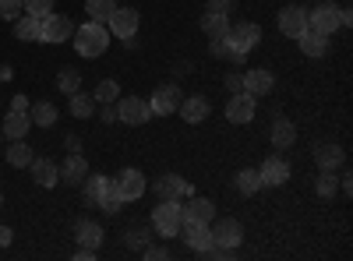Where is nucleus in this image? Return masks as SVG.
<instances>
[{
	"mask_svg": "<svg viewBox=\"0 0 353 261\" xmlns=\"http://www.w3.org/2000/svg\"><path fill=\"white\" fill-rule=\"evenodd\" d=\"M152 191H156L159 201H173V198H184L191 187H188V180L181 177V173H163L159 180H152Z\"/></svg>",
	"mask_w": 353,
	"mask_h": 261,
	"instance_id": "f3484780",
	"label": "nucleus"
},
{
	"mask_svg": "<svg viewBox=\"0 0 353 261\" xmlns=\"http://www.w3.org/2000/svg\"><path fill=\"white\" fill-rule=\"evenodd\" d=\"M241 89L251 96V99H261V96H269L276 89V74L272 71H265V67H251L241 74Z\"/></svg>",
	"mask_w": 353,
	"mask_h": 261,
	"instance_id": "9d476101",
	"label": "nucleus"
},
{
	"mask_svg": "<svg viewBox=\"0 0 353 261\" xmlns=\"http://www.w3.org/2000/svg\"><path fill=\"white\" fill-rule=\"evenodd\" d=\"M39 25H43V36H39V43H68L71 36H74V21L71 18H64V14H46V18H39Z\"/></svg>",
	"mask_w": 353,
	"mask_h": 261,
	"instance_id": "6e6552de",
	"label": "nucleus"
},
{
	"mask_svg": "<svg viewBox=\"0 0 353 261\" xmlns=\"http://www.w3.org/2000/svg\"><path fill=\"white\" fill-rule=\"evenodd\" d=\"M176 113L184 117V124H205V121H209V113H212V106H209L205 96H184L181 106H176Z\"/></svg>",
	"mask_w": 353,
	"mask_h": 261,
	"instance_id": "a211bd4d",
	"label": "nucleus"
},
{
	"mask_svg": "<svg viewBox=\"0 0 353 261\" xmlns=\"http://www.w3.org/2000/svg\"><path fill=\"white\" fill-rule=\"evenodd\" d=\"M68 99H71V113H74L78 121H88V117L96 113V99H92V96H85L81 89H78L74 96H68Z\"/></svg>",
	"mask_w": 353,
	"mask_h": 261,
	"instance_id": "7c9ffc66",
	"label": "nucleus"
},
{
	"mask_svg": "<svg viewBox=\"0 0 353 261\" xmlns=\"http://www.w3.org/2000/svg\"><path fill=\"white\" fill-rule=\"evenodd\" d=\"M314 163H318V169H329V173H336V169L346 163V152L339 149V145L325 141V145H318V149H314Z\"/></svg>",
	"mask_w": 353,
	"mask_h": 261,
	"instance_id": "4be33fe9",
	"label": "nucleus"
},
{
	"mask_svg": "<svg viewBox=\"0 0 353 261\" xmlns=\"http://www.w3.org/2000/svg\"><path fill=\"white\" fill-rule=\"evenodd\" d=\"M307 28H314V32H321V36H336L339 28H343V21H339V8L336 4H318L314 11H307Z\"/></svg>",
	"mask_w": 353,
	"mask_h": 261,
	"instance_id": "39448f33",
	"label": "nucleus"
},
{
	"mask_svg": "<svg viewBox=\"0 0 353 261\" xmlns=\"http://www.w3.org/2000/svg\"><path fill=\"white\" fill-rule=\"evenodd\" d=\"M57 89H61L64 96H74V92L81 89V74H78V67H64L61 74H57Z\"/></svg>",
	"mask_w": 353,
	"mask_h": 261,
	"instance_id": "473e14b6",
	"label": "nucleus"
},
{
	"mask_svg": "<svg viewBox=\"0 0 353 261\" xmlns=\"http://www.w3.org/2000/svg\"><path fill=\"white\" fill-rule=\"evenodd\" d=\"M254 113H258V99H251L248 92H233L230 96V103H226V121L230 124L244 127V124L254 121Z\"/></svg>",
	"mask_w": 353,
	"mask_h": 261,
	"instance_id": "9b49d317",
	"label": "nucleus"
},
{
	"mask_svg": "<svg viewBox=\"0 0 353 261\" xmlns=\"http://www.w3.org/2000/svg\"><path fill=\"white\" fill-rule=\"evenodd\" d=\"M314 194H318V198H332V194H336V173L321 169V177H318V184H314Z\"/></svg>",
	"mask_w": 353,
	"mask_h": 261,
	"instance_id": "58836bf2",
	"label": "nucleus"
},
{
	"mask_svg": "<svg viewBox=\"0 0 353 261\" xmlns=\"http://www.w3.org/2000/svg\"><path fill=\"white\" fill-rule=\"evenodd\" d=\"M117 121H121V124H131V127L149 124V121H152L149 99H138V96H121V99H117Z\"/></svg>",
	"mask_w": 353,
	"mask_h": 261,
	"instance_id": "7ed1b4c3",
	"label": "nucleus"
},
{
	"mask_svg": "<svg viewBox=\"0 0 353 261\" xmlns=\"http://www.w3.org/2000/svg\"><path fill=\"white\" fill-rule=\"evenodd\" d=\"M152 233L156 237H181V226H184V201L181 198H173V201H159V205L152 209Z\"/></svg>",
	"mask_w": 353,
	"mask_h": 261,
	"instance_id": "f03ea898",
	"label": "nucleus"
},
{
	"mask_svg": "<svg viewBox=\"0 0 353 261\" xmlns=\"http://www.w3.org/2000/svg\"><path fill=\"white\" fill-rule=\"evenodd\" d=\"M138 25H141V18L134 8H113V14L106 18L110 36H117V39H131L138 32Z\"/></svg>",
	"mask_w": 353,
	"mask_h": 261,
	"instance_id": "1a4fd4ad",
	"label": "nucleus"
},
{
	"mask_svg": "<svg viewBox=\"0 0 353 261\" xmlns=\"http://www.w3.org/2000/svg\"><path fill=\"white\" fill-rule=\"evenodd\" d=\"M113 184H117V191H121L124 201H138L145 191H149V180H145V173H141V169H131V166L117 173Z\"/></svg>",
	"mask_w": 353,
	"mask_h": 261,
	"instance_id": "f8f14e48",
	"label": "nucleus"
},
{
	"mask_svg": "<svg viewBox=\"0 0 353 261\" xmlns=\"http://www.w3.org/2000/svg\"><path fill=\"white\" fill-rule=\"evenodd\" d=\"M181 237H184V244H188L191 251H198V254H205L209 247H216L209 222H184V226H181Z\"/></svg>",
	"mask_w": 353,
	"mask_h": 261,
	"instance_id": "dca6fc26",
	"label": "nucleus"
},
{
	"mask_svg": "<svg viewBox=\"0 0 353 261\" xmlns=\"http://www.w3.org/2000/svg\"><path fill=\"white\" fill-rule=\"evenodd\" d=\"M92 205H96L99 212H106V216H117V212H121L124 198H121V191H117L113 177H103V180H99V187H96V194H92Z\"/></svg>",
	"mask_w": 353,
	"mask_h": 261,
	"instance_id": "ddd939ff",
	"label": "nucleus"
},
{
	"mask_svg": "<svg viewBox=\"0 0 353 261\" xmlns=\"http://www.w3.org/2000/svg\"><path fill=\"white\" fill-rule=\"evenodd\" d=\"M297 43H301V53H304V56H325V53H329V36L314 32V28L301 32V36H297Z\"/></svg>",
	"mask_w": 353,
	"mask_h": 261,
	"instance_id": "393cba45",
	"label": "nucleus"
},
{
	"mask_svg": "<svg viewBox=\"0 0 353 261\" xmlns=\"http://www.w3.org/2000/svg\"><path fill=\"white\" fill-rule=\"evenodd\" d=\"M28 127H32V121H28V113H18V109H8L4 117V134L14 141V138H25Z\"/></svg>",
	"mask_w": 353,
	"mask_h": 261,
	"instance_id": "cd10ccee",
	"label": "nucleus"
},
{
	"mask_svg": "<svg viewBox=\"0 0 353 261\" xmlns=\"http://www.w3.org/2000/svg\"><path fill=\"white\" fill-rule=\"evenodd\" d=\"M32 159H36V152H32V145H28L25 138H14L8 145V163L14 169H28V163H32Z\"/></svg>",
	"mask_w": 353,
	"mask_h": 261,
	"instance_id": "bb28decb",
	"label": "nucleus"
},
{
	"mask_svg": "<svg viewBox=\"0 0 353 261\" xmlns=\"http://www.w3.org/2000/svg\"><path fill=\"white\" fill-rule=\"evenodd\" d=\"M11 109H18V113H28V96H14V99H11Z\"/></svg>",
	"mask_w": 353,
	"mask_h": 261,
	"instance_id": "a18cd8bd",
	"label": "nucleus"
},
{
	"mask_svg": "<svg viewBox=\"0 0 353 261\" xmlns=\"http://www.w3.org/2000/svg\"><path fill=\"white\" fill-rule=\"evenodd\" d=\"M258 177H261V187H283L290 180V163L279 156H269L258 166Z\"/></svg>",
	"mask_w": 353,
	"mask_h": 261,
	"instance_id": "2eb2a0df",
	"label": "nucleus"
},
{
	"mask_svg": "<svg viewBox=\"0 0 353 261\" xmlns=\"http://www.w3.org/2000/svg\"><path fill=\"white\" fill-rule=\"evenodd\" d=\"M212 219H216V205L209 198H191V201H184V222H209L212 226Z\"/></svg>",
	"mask_w": 353,
	"mask_h": 261,
	"instance_id": "412c9836",
	"label": "nucleus"
},
{
	"mask_svg": "<svg viewBox=\"0 0 353 261\" xmlns=\"http://www.w3.org/2000/svg\"><path fill=\"white\" fill-rule=\"evenodd\" d=\"M237 191H241L244 198H251V194H258V191H261V177H258V169H241V173H237Z\"/></svg>",
	"mask_w": 353,
	"mask_h": 261,
	"instance_id": "72a5a7b5",
	"label": "nucleus"
},
{
	"mask_svg": "<svg viewBox=\"0 0 353 261\" xmlns=\"http://www.w3.org/2000/svg\"><path fill=\"white\" fill-rule=\"evenodd\" d=\"M209 50H212V56H219V61H230V64H244V53H237L226 39H212L209 43Z\"/></svg>",
	"mask_w": 353,
	"mask_h": 261,
	"instance_id": "f704fd0d",
	"label": "nucleus"
},
{
	"mask_svg": "<svg viewBox=\"0 0 353 261\" xmlns=\"http://www.w3.org/2000/svg\"><path fill=\"white\" fill-rule=\"evenodd\" d=\"M201 28H205V36H209V39H226V32H230V14H205V18H201Z\"/></svg>",
	"mask_w": 353,
	"mask_h": 261,
	"instance_id": "c756f323",
	"label": "nucleus"
},
{
	"mask_svg": "<svg viewBox=\"0 0 353 261\" xmlns=\"http://www.w3.org/2000/svg\"><path fill=\"white\" fill-rule=\"evenodd\" d=\"M92 99H96V103H117V99H121V85H117L113 78L99 81L96 92H92Z\"/></svg>",
	"mask_w": 353,
	"mask_h": 261,
	"instance_id": "c9c22d12",
	"label": "nucleus"
},
{
	"mask_svg": "<svg viewBox=\"0 0 353 261\" xmlns=\"http://www.w3.org/2000/svg\"><path fill=\"white\" fill-rule=\"evenodd\" d=\"M272 145L276 149H290L293 141H297V127H293L290 117H272V131H269Z\"/></svg>",
	"mask_w": 353,
	"mask_h": 261,
	"instance_id": "b1692460",
	"label": "nucleus"
},
{
	"mask_svg": "<svg viewBox=\"0 0 353 261\" xmlns=\"http://www.w3.org/2000/svg\"><path fill=\"white\" fill-rule=\"evenodd\" d=\"M113 8H117V0H85L88 21H99V25H106V18L113 14Z\"/></svg>",
	"mask_w": 353,
	"mask_h": 261,
	"instance_id": "2f4dec72",
	"label": "nucleus"
},
{
	"mask_svg": "<svg viewBox=\"0 0 353 261\" xmlns=\"http://www.w3.org/2000/svg\"><path fill=\"white\" fill-rule=\"evenodd\" d=\"M0 81H11V67L8 64H0Z\"/></svg>",
	"mask_w": 353,
	"mask_h": 261,
	"instance_id": "8fccbe9b",
	"label": "nucleus"
},
{
	"mask_svg": "<svg viewBox=\"0 0 353 261\" xmlns=\"http://www.w3.org/2000/svg\"><path fill=\"white\" fill-rule=\"evenodd\" d=\"M0 209H4V191H0Z\"/></svg>",
	"mask_w": 353,
	"mask_h": 261,
	"instance_id": "3c124183",
	"label": "nucleus"
},
{
	"mask_svg": "<svg viewBox=\"0 0 353 261\" xmlns=\"http://www.w3.org/2000/svg\"><path fill=\"white\" fill-rule=\"evenodd\" d=\"M226 43L237 50V53H251L258 43H261V25L254 21H241V25H230V32H226Z\"/></svg>",
	"mask_w": 353,
	"mask_h": 261,
	"instance_id": "423d86ee",
	"label": "nucleus"
},
{
	"mask_svg": "<svg viewBox=\"0 0 353 261\" xmlns=\"http://www.w3.org/2000/svg\"><path fill=\"white\" fill-rule=\"evenodd\" d=\"M71 43H74L78 56H88V61H96V56H103L106 46H110V28L99 25V21L78 25V28H74V36H71Z\"/></svg>",
	"mask_w": 353,
	"mask_h": 261,
	"instance_id": "f257e3e1",
	"label": "nucleus"
},
{
	"mask_svg": "<svg viewBox=\"0 0 353 261\" xmlns=\"http://www.w3.org/2000/svg\"><path fill=\"white\" fill-rule=\"evenodd\" d=\"M21 11L32 18H46L53 11V0H21Z\"/></svg>",
	"mask_w": 353,
	"mask_h": 261,
	"instance_id": "4c0bfd02",
	"label": "nucleus"
},
{
	"mask_svg": "<svg viewBox=\"0 0 353 261\" xmlns=\"http://www.w3.org/2000/svg\"><path fill=\"white\" fill-rule=\"evenodd\" d=\"M39 36H43L39 18H32V14H18V18H14V39H21V43H39Z\"/></svg>",
	"mask_w": 353,
	"mask_h": 261,
	"instance_id": "a878e982",
	"label": "nucleus"
},
{
	"mask_svg": "<svg viewBox=\"0 0 353 261\" xmlns=\"http://www.w3.org/2000/svg\"><path fill=\"white\" fill-rule=\"evenodd\" d=\"M99 121H103V124H113V121H117V103H103Z\"/></svg>",
	"mask_w": 353,
	"mask_h": 261,
	"instance_id": "79ce46f5",
	"label": "nucleus"
},
{
	"mask_svg": "<svg viewBox=\"0 0 353 261\" xmlns=\"http://www.w3.org/2000/svg\"><path fill=\"white\" fill-rule=\"evenodd\" d=\"M103 226L96 222V219H78L74 222V240H78V247H92V251H99V244H103Z\"/></svg>",
	"mask_w": 353,
	"mask_h": 261,
	"instance_id": "aec40b11",
	"label": "nucleus"
},
{
	"mask_svg": "<svg viewBox=\"0 0 353 261\" xmlns=\"http://www.w3.org/2000/svg\"><path fill=\"white\" fill-rule=\"evenodd\" d=\"M184 92H181V85H159V89L149 96V109H152V117H170V113H176V106H181Z\"/></svg>",
	"mask_w": 353,
	"mask_h": 261,
	"instance_id": "20e7f679",
	"label": "nucleus"
},
{
	"mask_svg": "<svg viewBox=\"0 0 353 261\" xmlns=\"http://www.w3.org/2000/svg\"><path fill=\"white\" fill-rule=\"evenodd\" d=\"M226 92H244L241 89V74H226Z\"/></svg>",
	"mask_w": 353,
	"mask_h": 261,
	"instance_id": "c03bdc74",
	"label": "nucleus"
},
{
	"mask_svg": "<svg viewBox=\"0 0 353 261\" xmlns=\"http://www.w3.org/2000/svg\"><path fill=\"white\" fill-rule=\"evenodd\" d=\"M14 233H11V226H0V247H11Z\"/></svg>",
	"mask_w": 353,
	"mask_h": 261,
	"instance_id": "49530a36",
	"label": "nucleus"
},
{
	"mask_svg": "<svg viewBox=\"0 0 353 261\" xmlns=\"http://www.w3.org/2000/svg\"><path fill=\"white\" fill-rule=\"evenodd\" d=\"M28 121H32V127H36V124H39V127H53V124H57V106H53L50 99L28 106Z\"/></svg>",
	"mask_w": 353,
	"mask_h": 261,
	"instance_id": "c85d7f7f",
	"label": "nucleus"
},
{
	"mask_svg": "<svg viewBox=\"0 0 353 261\" xmlns=\"http://www.w3.org/2000/svg\"><path fill=\"white\" fill-rule=\"evenodd\" d=\"M212 222H216V219H212ZM212 244L223 247V251H237V247L244 244V226H241V219H219V222L212 226Z\"/></svg>",
	"mask_w": 353,
	"mask_h": 261,
	"instance_id": "0eeeda50",
	"label": "nucleus"
},
{
	"mask_svg": "<svg viewBox=\"0 0 353 261\" xmlns=\"http://www.w3.org/2000/svg\"><path fill=\"white\" fill-rule=\"evenodd\" d=\"M88 177V159L85 156H78V152H71L68 159H64V166H61V180L64 184H74V187H81V180Z\"/></svg>",
	"mask_w": 353,
	"mask_h": 261,
	"instance_id": "5701e85b",
	"label": "nucleus"
},
{
	"mask_svg": "<svg viewBox=\"0 0 353 261\" xmlns=\"http://www.w3.org/2000/svg\"><path fill=\"white\" fill-rule=\"evenodd\" d=\"M237 0H209V14H230Z\"/></svg>",
	"mask_w": 353,
	"mask_h": 261,
	"instance_id": "a19ab883",
	"label": "nucleus"
},
{
	"mask_svg": "<svg viewBox=\"0 0 353 261\" xmlns=\"http://www.w3.org/2000/svg\"><path fill=\"white\" fill-rule=\"evenodd\" d=\"M28 173H32V180L39 187H57L61 184V166H57L53 159H46V156H36L32 163H28Z\"/></svg>",
	"mask_w": 353,
	"mask_h": 261,
	"instance_id": "6ab92c4d",
	"label": "nucleus"
},
{
	"mask_svg": "<svg viewBox=\"0 0 353 261\" xmlns=\"http://www.w3.org/2000/svg\"><path fill=\"white\" fill-rule=\"evenodd\" d=\"M339 21H343V28H346V25L353 21V11H350V8H339Z\"/></svg>",
	"mask_w": 353,
	"mask_h": 261,
	"instance_id": "09e8293b",
	"label": "nucleus"
},
{
	"mask_svg": "<svg viewBox=\"0 0 353 261\" xmlns=\"http://www.w3.org/2000/svg\"><path fill=\"white\" fill-rule=\"evenodd\" d=\"M279 32H283L286 39H297L301 32H307V11H304L301 4H286V8L279 11Z\"/></svg>",
	"mask_w": 353,
	"mask_h": 261,
	"instance_id": "4468645a",
	"label": "nucleus"
},
{
	"mask_svg": "<svg viewBox=\"0 0 353 261\" xmlns=\"http://www.w3.org/2000/svg\"><path fill=\"white\" fill-rule=\"evenodd\" d=\"M74 258H78V261H96V251H92V247H78Z\"/></svg>",
	"mask_w": 353,
	"mask_h": 261,
	"instance_id": "de8ad7c7",
	"label": "nucleus"
},
{
	"mask_svg": "<svg viewBox=\"0 0 353 261\" xmlns=\"http://www.w3.org/2000/svg\"><path fill=\"white\" fill-rule=\"evenodd\" d=\"M149 233H152V226H131V229H128V240H124V244H128L131 251H141L145 244H149Z\"/></svg>",
	"mask_w": 353,
	"mask_h": 261,
	"instance_id": "e433bc0d",
	"label": "nucleus"
},
{
	"mask_svg": "<svg viewBox=\"0 0 353 261\" xmlns=\"http://www.w3.org/2000/svg\"><path fill=\"white\" fill-rule=\"evenodd\" d=\"M141 254L149 258V261H159V258H170V251L166 247H141Z\"/></svg>",
	"mask_w": 353,
	"mask_h": 261,
	"instance_id": "37998d69",
	"label": "nucleus"
},
{
	"mask_svg": "<svg viewBox=\"0 0 353 261\" xmlns=\"http://www.w3.org/2000/svg\"><path fill=\"white\" fill-rule=\"evenodd\" d=\"M21 14V0H0V18L4 21H14Z\"/></svg>",
	"mask_w": 353,
	"mask_h": 261,
	"instance_id": "ea45409f",
	"label": "nucleus"
}]
</instances>
